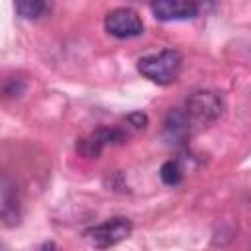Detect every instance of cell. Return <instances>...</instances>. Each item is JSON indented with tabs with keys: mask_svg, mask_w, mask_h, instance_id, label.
Returning a JSON list of instances; mask_svg holds the SVG:
<instances>
[{
	"mask_svg": "<svg viewBox=\"0 0 251 251\" xmlns=\"http://www.w3.org/2000/svg\"><path fill=\"white\" fill-rule=\"evenodd\" d=\"M14 8L20 18L35 20L45 12L47 0H14Z\"/></svg>",
	"mask_w": 251,
	"mask_h": 251,
	"instance_id": "cell-9",
	"label": "cell"
},
{
	"mask_svg": "<svg viewBox=\"0 0 251 251\" xmlns=\"http://www.w3.org/2000/svg\"><path fill=\"white\" fill-rule=\"evenodd\" d=\"M104 27L110 35L118 39H129L143 33V22L139 14L131 8H116L104 18Z\"/></svg>",
	"mask_w": 251,
	"mask_h": 251,
	"instance_id": "cell-4",
	"label": "cell"
},
{
	"mask_svg": "<svg viewBox=\"0 0 251 251\" xmlns=\"http://www.w3.org/2000/svg\"><path fill=\"white\" fill-rule=\"evenodd\" d=\"M192 126H208L216 122L224 112V100L214 90H196L188 96L184 108Z\"/></svg>",
	"mask_w": 251,
	"mask_h": 251,
	"instance_id": "cell-2",
	"label": "cell"
},
{
	"mask_svg": "<svg viewBox=\"0 0 251 251\" xmlns=\"http://www.w3.org/2000/svg\"><path fill=\"white\" fill-rule=\"evenodd\" d=\"M126 120H127V124L133 126V127H141V129H143V127L147 126V116H145L143 112H131Z\"/></svg>",
	"mask_w": 251,
	"mask_h": 251,
	"instance_id": "cell-11",
	"label": "cell"
},
{
	"mask_svg": "<svg viewBox=\"0 0 251 251\" xmlns=\"http://www.w3.org/2000/svg\"><path fill=\"white\" fill-rule=\"evenodd\" d=\"M0 214H2V222L6 227H14L20 224V218H22L20 198H18L16 184L12 182L8 175H4L0 182Z\"/></svg>",
	"mask_w": 251,
	"mask_h": 251,
	"instance_id": "cell-7",
	"label": "cell"
},
{
	"mask_svg": "<svg viewBox=\"0 0 251 251\" xmlns=\"http://www.w3.org/2000/svg\"><path fill=\"white\" fill-rule=\"evenodd\" d=\"M190 120L186 116V112L175 108L167 114V120H165V135L169 141L173 143H182L188 135H190Z\"/></svg>",
	"mask_w": 251,
	"mask_h": 251,
	"instance_id": "cell-8",
	"label": "cell"
},
{
	"mask_svg": "<svg viewBox=\"0 0 251 251\" xmlns=\"http://www.w3.org/2000/svg\"><path fill=\"white\" fill-rule=\"evenodd\" d=\"M151 12L161 22L190 20L198 14V8L192 0H153Z\"/></svg>",
	"mask_w": 251,
	"mask_h": 251,
	"instance_id": "cell-6",
	"label": "cell"
},
{
	"mask_svg": "<svg viewBox=\"0 0 251 251\" xmlns=\"http://www.w3.org/2000/svg\"><path fill=\"white\" fill-rule=\"evenodd\" d=\"M159 176H161V180H163L165 184H169V186L178 184V182L182 180V167H180V163H178L176 159L165 161V163L161 165Z\"/></svg>",
	"mask_w": 251,
	"mask_h": 251,
	"instance_id": "cell-10",
	"label": "cell"
},
{
	"mask_svg": "<svg viewBox=\"0 0 251 251\" xmlns=\"http://www.w3.org/2000/svg\"><path fill=\"white\" fill-rule=\"evenodd\" d=\"M131 222L124 216H116V218H110L90 229L84 231V237L90 245L94 247H100V249H106V247H112L124 239H127L131 235Z\"/></svg>",
	"mask_w": 251,
	"mask_h": 251,
	"instance_id": "cell-3",
	"label": "cell"
},
{
	"mask_svg": "<svg viewBox=\"0 0 251 251\" xmlns=\"http://www.w3.org/2000/svg\"><path fill=\"white\" fill-rule=\"evenodd\" d=\"M126 139H127V133L120 127H98L96 131H92L90 135L82 137L76 143V151L86 159H96L104 147L124 143Z\"/></svg>",
	"mask_w": 251,
	"mask_h": 251,
	"instance_id": "cell-5",
	"label": "cell"
},
{
	"mask_svg": "<svg viewBox=\"0 0 251 251\" xmlns=\"http://www.w3.org/2000/svg\"><path fill=\"white\" fill-rule=\"evenodd\" d=\"M182 69V57L176 49H163L155 55H145L137 61V71L155 84H173Z\"/></svg>",
	"mask_w": 251,
	"mask_h": 251,
	"instance_id": "cell-1",
	"label": "cell"
}]
</instances>
